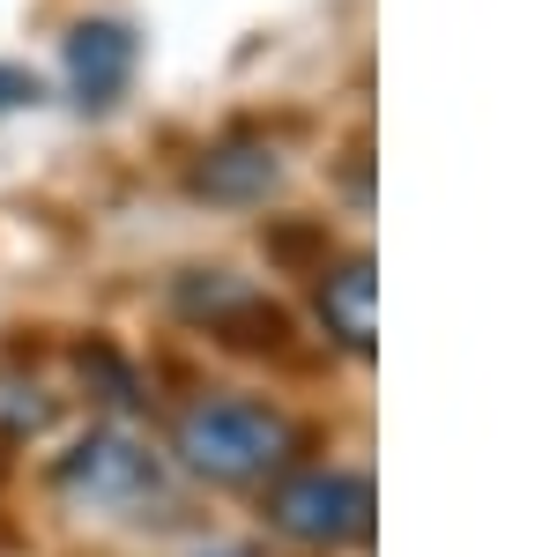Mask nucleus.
Segmentation results:
<instances>
[{"label": "nucleus", "instance_id": "39448f33", "mask_svg": "<svg viewBox=\"0 0 557 557\" xmlns=\"http://www.w3.org/2000/svg\"><path fill=\"white\" fill-rule=\"evenodd\" d=\"M275 178H283V164H275L268 141H223V149H209L194 164V194H209V201H260Z\"/></svg>", "mask_w": 557, "mask_h": 557}, {"label": "nucleus", "instance_id": "9d476101", "mask_svg": "<svg viewBox=\"0 0 557 557\" xmlns=\"http://www.w3.org/2000/svg\"><path fill=\"white\" fill-rule=\"evenodd\" d=\"M215 557H253V550H215Z\"/></svg>", "mask_w": 557, "mask_h": 557}, {"label": "nucleus", "instance_id": "20e7f679", "mask_svg": "<svg viewBox=\"0 0 557 557\" xmlns=\"http://www.w3.org/2000/svg\"><path fill=\"white\" fill-rule=\"evenodd\" d=\"M134 75V30L127 23H75L67 38V83L83 104H112Z\"/></svg>", "mask_w": 557, "mask_h": 557}, {"label": "nucleus", "instance_id": "6e6552de", "mask_svg": "<svg viewBox=\"0 0 557 557\" xmlns=\"http://www.w3.org/2000/svg\"><path fill=\"white\" fill-rule=\"evenodd\" d=\"M75 364H83V380L104 386V401H134V372H127V364H120V357H112L104 343H89Z\"/></svg>", "mask_w": 557, "mask_h": 557}, {"label": "nucleus", "instance_id": "423d86ee", "mask_svg": "<svg viewBox=\"0 0 557 557\" xmlns=\"http://www.w3.org/2000/svg\"><path fill=\"white\" fill-rule=\"evenodd\" d=\"M372 298H380V283H372V260H343L335 275L320 268V320H327V335L343 349H372Z\"/></svg>", "mask_w": 557, "mask_h": 557}, {"label": "nucleus", "instance_id": "1a4fd4ad", "mask_svg": "<svg viewBox=\"0 0 557 557\" xmlns=\"http://www.w3.org/2000/svg\"><path fill=\"white\" fill-rule=\"evenodd\" d=\"M38 97V75H23V67H0V112L8 104H30Z\"/></svg>", "mask_w": 557, "mask_h": 557}, {"label": "nucleus", "instance_id": "0eeeda50", "mask_svg": "<svg viewBox=\"0 0 557 557\" xmlns=\"http://www.w3.org/2000/svg\"><path fill=\"white\" fill-rule=\"evenodd\" d=\"M45 417H52V401L30 380H0V438H30L45 431Z\"/></svg>", "mask_w": 557, "mask_h": 557}, {"label": "nucleus", "instance_id": "7ed1b4c3", "mask_svg": "<svg viewBox=\"0 0 557 557\" xmlns=\"http://www.w3.org/2000/svg\"><path fill=\"white\" fill-rule=\"evenodd\" d=\"M60 491H75L89 506H141L157 498V461L120 431H89L83 446L60 454Z\"/></svg>", "mask_w": 557, "mask_h": 557}, {"label": "nucleus", "instance_id": "f257e3e1", "mask_svg": "<svg viewBox=\"0 0 557 557\" xmlns=\"http://www.w3.org/2000/svg\"><path fill=\"white\" fill-rule=\"evenodd\" d=\"M298 446V431L283 409L268 401H246V394H223V401H194L178 417V461L194 475H215V483H253V475L283 469Z\"/></svg>", "mask_w": 557, "mask_h": 557}, {"label": "nucleus", "instance_id": "f03ea898", "mask_svg": "<svg viewBox=\"0 0 557 557\" xmlns=\"http://www.w3.org/2000/svg\"><path fill=\"white\" fill-rule=\"evenodd\" d=\"M268 520L290 535V543H349L372 528V483L343 469H298L268 491Z\"/></svg>", "mask_w": 557, "mask_h": 557}]
</instances>
